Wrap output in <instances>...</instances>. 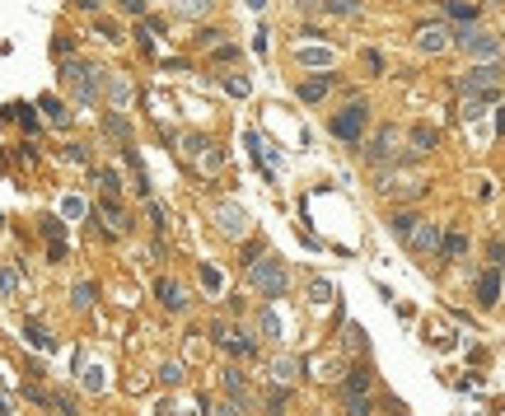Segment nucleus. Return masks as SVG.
Segmentation results:
<instances>
[{
	"label": "nucleus",
	"instance_id": "obj_1",
	"mask_svg": "<svg viewBox=\"0 0 505 416\" xmlns=\"http://www.w3.org/2000/svg\"><path fill=\"white\" fill-rule=\"evenodd\" d=\"M248 285L258 295H267V300H281V295L290 290V271H286V262L281 258H262L248 267Z\"/></svg>",
	"mask_w": 505,
	"mask_h": 416
},
{
	"label": "nucleus",
	"instance_id": "obj_2",
	"mask_svg": "<svg viewBox=\"0 0 505 416\" xmlns=\"http://www.w3.org/2000/svg\"><path fill=\"white\" fill-rule=\"evenodd\" d=\"M459 94L463 99H496L501 94V66L487 61V66H472L459 75Z\"/></svg>",
	"mask_w": 505,
	"mask_h": 416
},
{
	"label": "nucleus",
	"instance_id": "obj_3",
	"mask_svg": "<svg viewBox=\"0 0 505 416\" xmlns=\"http://www.w3.org/2000/svg\"><path fill=\"white\" fill-rule=\"evenodd\" d=\"M454 43H459L468 57H477V61H496V57H501V43H496L492 33H482V28H472V23L454 33Z\"/></svg>",
	"mask_w": 505,
	"mask_h": 416
},
{
	"label": "nucleus",
	"instance_id": "obj_4",
	"mask_svg": "<svg viewBox=\"0 0 505 416\" xmlns=\"http://www.w3.org/2000/svg\"><path fill=\"white\" fill-rule=\"evenodd\" d=\"M327 126H332L337 141H360V131H365V108H360V103H351V108H342V113H337Z\"/></svg>",
	"mask_w": 505,
	"mask_h": 416
},
{
	"label": "nucleus",
	"instance_id": "obj_5",
	"mask_svg": "<svg viewBox=\"0 0 505 416\" xmlns=\"http://www.w3.org/2000/svg\"><path fill=\"white\" fill-rule=\"evenodd\" d=\"M215 225H220V229H224V234H229V239H239V234H244V229H248V215L239 211L234 202H220V206H215Z\"/></svg>",
	"mask_w": 505,
	"mask_h": 416
},
{
	"label": "nucleus",
	"instance_id": "obj_6",
	"mask_svg": "<svg viewBox=\"0 0 505 416\" xmlns=\"http://www.w3.org/2000/svg\"><path fill=\"white\" fill-rule=\"evenodd\" d=\"M449 28L445 23H430V28H421V33H416V52H426V57H435V52H445L449 47Z\"/></svg>",
	"mask_w": 505,
	"mask_h": 416
},
{
	"label": "nucleus",
	"instance_id": "obj_7",
	"mask_svg": "<svg viewBox=\"0 0 505 416\" xmlns=\"http://www.w3.org/2000/svg\"><path fill=\"white\" fill-rule=\"evenodd\" d=\"M496 300H501V267L477 276V304H482V309H496Z\"/></svg>",
	"mask_w": 505,
	"mask_h": 416
},
{
	"label": "nucleus",
	"instance_id": "obj_8",
	"mask_svg": "<svg viewBox=\"0 0 505 416\" xmlns=\"http://www.w3.org/2000/svg\"><path fill=\"white\" fill-rule=\"evenodd\" d=\"M365 155H370L374 164H389V159L398 155V126H384V131H379V141H374V146L365 150Z\"/></svg>",
	"mask_w": 505,
	"mask_h": 416
},
{
	"label": "nucleus",
	"instance_id": "obj_9",
	"mask_svg": "<svg viewBox=\"0 0 505 416\" xmlns=\"http://www.w3.org/2000/svg\"><path fill=\"white\" fill-rule=\"evenodd\" d=\"M155 290H159V300H164V309H173V314H183V309H188V290H183L178 281H159Z\"/></svg>",
	"mask_w": 505,
	"mask_h": 416
},
{
	"label": "nucleus",
	"instance_id": "obj_10",
	"mask_svg": "<svg viewBox=\"0 0 505 416\" xmlns=\"http://www.w3.org/2000/svg\"><path fill=\"white\" fill-rule=\"evenodd\" d=\"M407 243L421 248V253H435V248H440V225H426V220H421V225H416V234L407 239Z\"/></svg>",
	"mask_w": 505,
	"mask_h": 416
},
{
	"label": "nucleus",
	"instance_id": "obj_11",
	"mask_svg": "<svg viewBox=\"0 0 505 416\" xmlns=\"http://www.w3.org/2000/svg\"><path fill=\"white\" fill-rule=\"evenodd\" d=\"M99 215H103V220H108V225H112V234H126V229H131V220H126V211H122V206H117V202H112V197H108V202L99 206Z\"/></svg>",
	"mask_w": 505,
	"mask_h": 416
},
{
	"label": "nucleus",
	"instance_id": "obj_12",
	"mask_svg": "<svg viewBox=\"0 0 505 416\" xmlns=\"http://www.w3.org/2000/svg\"><path fill=\"white\" fill-rule=\"evenodd\" d=\"M327 89H332V80L314 75V80H304V84H300V99L304 103H318V99H327Z\"/></svg>",
	"mask_w": 505,
	"mask_h": 416
},
{
	"label": "nucleus",
	"instance_id": "obj_13",
	"mask_svg": "<svg viewBox=\"0 0 505 416\" xmlns=\"http://www.w3.org/2000/svg\"><path fill=\"white\" fill-rule=\"evenodd\" d=\"M220 383H224V393L234 398V403H248V383H244V374H239V370H224Z\"/></svg>",
	"mask_w": 505,
	"mask_h": 416
},
{
	"label": "nucleus",
	"instance_id": "obj_14",
	"mask_svg": "<svg viewBox=\"0 0 505 416\" xmlns=\"http://www.w3.org/2000/svg\"><path fill=\"white\" fill-rule=\"evenodd\" d=\"M342 393H370V365H356L342 383Z\"/></svg>",
	"mask_w": 505,
	"mask_h": 416
},
{
	"label": "nucleus",
	"instance_id": "obj_15",
	"mask_svg": "<svg viewBox=\"0 0 505 416\" xmlns=\"http://www.w3.org/2000/svg\"><path fill=\"white\" fill-rule=\"evenodd\" d=\"M206 10H211V0H173V14H183V19H202Z\"/></svg>",
	"mask_w": 505,
	"mask_h": 416
},
{
	"label": "nucleus",
	"instance_id": "obj_16",
	"mask_svg": "<svg viewBox=\"0 0 505 416\" xmlns=\"http://www.w3.org/2000/svg\"><path fill=\"white\" fill-rule=\"evenodd\" d=\"M435 141H440V136H435V126H416V131H412V150H416V155L435 150Z\"/></svg>",
	"mask_w": 505,
	"mask_h": 416
},
{
	"label": "nucleus",
	"instance_id": "obj_17",
	"mask_svg": "<svg viewBox=\"0 0 505 416\" xmlns=\"http://www.w3.org/2000/svg\"><path fill=\"white\" fill-rule=\"evenodd\" d=\"M220 346H229L234 356H258V341H253V337H244V332H234V337H224Z\"/></svg>",
	"mask_w": 505,
	"mask_h": 416
},
{
	"label": "nucleus",
	"instance_id": "obj_18",
	"mask_svg": "<svg viewBox=\"0 0 505 416\" xmlns=\"http://www.w3.org/2000/svg\"><path fill=\"white\" fill-rule=\"evenodd\" d=\"M183 374H188V370H183L178 360H164V365H159V383H168V388H173V383H183Z\"/></svg>",
	"mask_w": 505,
	"mask_h": 416
},
{
	"label": "nucleus",
	"instance_id": "obj_19",
	"mask_svg": "<svg viewBox=\"0 0 505 416\" xmlns=\"http://www.w3.org/2000/svg\"><path fill=\"white\" fill-rule=\"evenodd\" d=\"M23 337L33 341V346H38V351H56V341H52V337H47V332H43V327H38V323H28V327H23Z\"/></svg>",
	"mask_w": 505,
	"mask_h": 416
},
{
	"label": "nucleus",
	"instance_id": "obj_20",
	"mask_svg": "<svg viewBox=\"0 0 505 416\" xmlns=\"http://www.w3.org/2000/svg\"><path fill=\"white\" fill-rule=\"evenodd\" d=\"M347 398V416H370V398L365 393H342Z\"/></svg>",
	"mask_w": 505,
	"mask_h": 416
},
{
	"label": "nucleus",
	"instance_id": "obj_21",
	"mask_svg": "<svg viewBox=\"0 0 505 416\" xmlns=\"http://www.w3.org/2000/svg\"><path fill=\"white\" fill-rule=\"evenodd\" d=\"M416 225H421V220H412V215H393V234H398V239H412L416 234Z\"/></svg>",
	"mask_w": 505,
	"mask_h": 416
},
{
	"label": "nucleus",
	"instance_id": "obj_22",
	"mask_svg": "<svg viewBox=\"0 0 505 416\" xmlns=\"http://www.w3.org/2000/svg\"><path fill=\"white\" fill-rule=\"evenodd\" d=\"M445 10L454 14V19H463V23H472V19H477V10H472L468 0H445Z\"/></svg>",
	"mask_w": 505,
	"mask_h": 416
},
{
	"label": "nucleus",
	"instance_id": "obj_23",
	"mask_svg": "<svg viewBox=\"0 0 505 416\" xmlns=\"http://www.w3.org/2000/svg\"><path fill=\"white\" fill-rule=\"evenodd\" d=\"M295 370H300V365H295V360H286V356H281L276 365H271V379H276V383H290V379H295Z\"/></svg>",
	"mask_w": 505,
	"mask_h": 416
},
{
	"label": "nucleus",
	"instance_id": "obj_24",
	"mask_svg": "<svg viewBox=\"0 0 505 416\" xmlns=\"http://www.w3.org/2000/svg\"><path fill=\"white\" fill-rule=\"evenodd\" d=\"M103 126H108L112 136H117V141H131V126H126V117H117V113H108L103 117Z\"/></svg>",
	"mask_w": 505,
	"mask_h": 416
},
{
	"label": "nucleus",
	"instance_id": "obj_25",
	"mask_svg": "<svg viewBox=\"0 0 505 416\" xmlns=\"http://www.w3.org/2000/svg\"><path fill=\"white\" fill-rule=\"evenodd\" d=\"M43 113L52 117L56 126H66V122H70V113H66V108H61V99H43Z\"/></svg>",
	"mask_w": 505,
	"mask_h": 416
},
{
	"label": "nucleus",
	"instance_id": "obj_26",
	"mask_svg": "<svg viewBox=\"0 0 505 416\" xmlns=\"http://www.w3.org/2000/svg\"><path fill=\"white\" fill-rule=\"evenodd\" d=\"M286 403H290V393H286V388H271V393H267V416H281Z\"/></svg>",
	"mask_w": 505,
	"mask_h": 416
},
{
	"label": "nucleus",
	"instance_id": "obj_27",
	"mask_svg": "<svg viewBox=\"0 0 505 416\" xmlns=\"http://www.w3.org/2000/svg\"><path fill=\"white\" fill-rule=\"evenodd\" d=\"M103 383H108V374H103V365H85V388H94V393H99Z\"/></svg>",
	"mask_w": 505,
	"mask_h": 416
},
{
	"label": "nucleus",
	"instance_id": "obj_28",
	"mask_svg": "<svg viewBox=\"0 0 505 416\" xmlns=\"http://www.w3.org/2000/svg\"><path fill=\"white\" fill-rule=\"evenodd\" d=\"M323 10H327V14H356L360 0H323Z\"/></svg>",
	"mask_w": 505,
	"mask_h": 416
},
{
	"label": "nucleus",
	"instance_id": "obj_29",
	"mask_svg": "<svg viewBox=\"0 0 505 416\" xmlns=\"http://www.w3.org/2000/svg\"><path fill=\"white\" fill-rule=\"evenodd\" d=\"M487 103H492V99H468V103H463V122H477V117L487 113Z\"/></svg>",
	"mask_w": 505,
	"mask_h": 416
},
{
	"label": "nucleus",
	"instance_id": "obj_30",
	"mask_svg": "<svg viewBox=\"0 0 505 416\" xmlns=\"http://www.w3.org/2000/svg\"><path fill=\"white\" fill-rule=\"evenodd\" d=\"M202 285H206V290H215V295H220V290H224V276H220L215 267H202Z\"/></svg>",
	"mask_w": 505,
	"mask_h": 416
},
{
	"label": "nucleus",
	"instance_id": "obj_31",
	"mask_svg": "<svg viewBox=\"0 0 505 416\" xmlns=\"http://www.w3.org/2000/svg\"><path fill=\"white\" fill-rule=\"evenodd\" d=\"M99 182H103V192H108V197H117V192H122V178H117L112 169H103V173H99Z\"/></svg>",
	"mask_w": 505,
	"mask_h": 416
},
{
	"label": "nucleus",
	"instance_id": "obj_32",
	"mask_svg": "<svg viewBox=\"0 0 505 416\" xmlns=\"http://www.w3.org/2000/svg\"><path fill=\"white\" fill-rule=\"evenodd\" d=\"M89 304H94V285L80 281V285H75V309H89Z\"/></svg>",
	"mask_w": 505,
	"mask_h": 416
},
{
	"label": "nucleus",
	"instance_id": "obj_33",
	"mask_svg": "<svg viewBox=\"0 0 505 416\" xmlns=\"http://www.w3.org/2000/svg\"><path fill=\"white\" fill-rule=\"evenodd\" d=\"M309 295H314V304H327V300H332V285H327V281H314V285H309Z\"/></svg>",
	"mask_w": 505,
	"mask_h": 416
},
{
	"label": "nucleus",
	"instance_id": "obj_34",
	"mask_svg": "<svg viewBox=\"0 0 505 416\" xmlns=\"http://www.w3.org/2000/svg\"><path fill=\"white\" fill-rule=\"evenodd\" d=\"M258 327L267 332V337H281V323H276V314H262V318H258Z\"/></svg>",
	"mask_w": 505,
	"mask_h": 416
},
{
	"label": "nucleus",
	"instance_id": "obj_35",
	"mask_svg": "<svg viewBox=\"0 0 505 416\" xmlns=\"http://www.w3.org/2000/svg\"><path fill=\"white\" fill-rule=\"evenodd\" d=\"M300 61H304V66H327L332 57H327V52H300Z\"/></svg>",
	"mask_w": 505,
	"mask_h": 416
},
{
	"label": "nucleus",
	"instance_id": "obj_36",
	"mask_svg": "<svg viewBox=\"0 0 505 416\" xmlns=\"http://www.w3.org/2000/svg\"><path fill=\"white\" fill-rule=\"evenodd\" d=\"M463 248H468V243H463V234H449V239H445V253H449V258H459Z\"/></svg>",
	"mask_w": 505,
	"mask_h": 416
},
{
	"label": "nucleus",
	"instance_id": "obj_37",
	"mask_svg": "<svg viewBox=\"0 0 505 416\" xmlns=\"http://www.w3.org/2000/svg\"><path fill=\"white\" fill-rule=\"evenodd\" d=\"M14 285H19V276H14V271H0V295H14Z\"/></svg>",
	"mask_w": 505,
	"mask_h": 416
},
{
	"label": "nucleus",
	"instance_id": "obj_38",
	"mask_svg": "<svg viewBox=\"0 0 505 416\" xmlns=\"http://www.w3.org/2000/svg\"><path fill=\"white\" fill-rule=\"evenodd\" d=\"M66 159H70V164H85L89 155H85V146H66Z\"/></svg>",
	"mask_w": 505,
	"mask_h": 416
},
{
	"label": "nucleus",
	"instance_id": "obj_39",
	"mask_svg": "<svg viewBox=\"0 0 505 416\" xmlns=\"http://www.w3.org/2000/svg\"><path fill=\"white\" fill-rule=\"evenodd\" d=\"M492 267H505V243H501V239L492 243Z\"/></svg>",
	"mask_w": 505,
	"mask_h": 416
},
{
	"label": "nucleus",
	"instance_id": "obj_40",
	"mask_svg": "<svg viewBox=\"0 0 505 416\" xmlns=\"http://www.w3.org/2000/svg\"><path fill=\"white\" fill-rule=\"evenodd\" d=\"M14 113H19V122H23V126H28V131H33V126H38V117H33V108H14Z\"/></svg>",
	"mask_w": 505,
	"mask_h": 416
},
{
	"label": "nucleus",
	"instance_id": "obj_41",
	"mask_svg": "<svg viewBox=\"0 0 505 416\" xmlns=\"http://www.w3.org/2000/svg\"><path fill=\"white\" fill-rule=\"evenodd\" d=\"M122 10L126 14H146V0H122Z\"/></svg>",
	"mask_w": 505,
	"mask_h": 416
},
{
	"label": "nucleus",
	"instance_id": "obj_42",
	"mask_svg": "<svg viewBox=\"0 0 505 416\" xmlns=\"http://www.w3.org/2000/svg\"><path fill=\"white\" fill-rule=\"evenodd\" d=\"M211 416H239V403H220V407H215Z\"/></svg>",
	"mask_w": 505,
	"mask_h": 416
},
{
	"label": "nucleus",
	"instance_id": "obj_43",
	"mask_svg": "<svg viewBox=\"0 0 505 416\" xmlns=\"http://www.w3.org/2000/svg\"><path fill=\"white\" fill-rule=\"evenodd\" d=\"M80 5H85V10H99V5H103V0H80Z\"/></svg>",
	"mask_w": 505,
	"mask_h": 416
},
{
	"label": "nucleus",
	"instance_id": "obj_44",
	"mask_svg": "<svg viewBox=\"0 0 505 416\" xmlns=\"http://www.w3.org/2000/svg\"><path fill=\"white\" fill-rule=\"evenodd\" d=\"M262 5H267V0H248V10H262Z\"/></svg>",
	"mask_w": 505,
	"mask_h": 416
}]
</instances>
